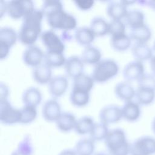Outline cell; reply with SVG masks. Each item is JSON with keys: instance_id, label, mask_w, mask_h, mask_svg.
Listing matches in <instances>:
<instances>
[{"instance_id": "obj_2", "label": "cell", "mask_w": 155, "mask_h": 155, "mask_svg": "<svg viewBox=\"0 0 155 155\" xmlns=\"http://www.w3.org/2000/svg\"><path fill=\"white\" fill-rule=\"evenodd\" d=\"M44 15L42 10L35 9L23 19L18 39L20 42L28 46L33 45L41 35L42 21Z\"/></svg>"}, {"instance_id": "obj_34", "label": "cell", "mask_w": 155, "mask_h": 155, "mask_svg": "<svg viewBox=\"0 0 155 155\" xmlns=\"http://www.w3.org/2000/svg\"><path fill=\"white\" fill-rule=\"evenodd\" d=\"M70 99L71 104L78 107H82L88 104L90 101V93L72 89Z\"/></svg>"}, {"instance_id": "obj_7", "label": "cell", "mask_w": 155, "mask_h": 155, "mask_svg": "<svg viewBox=\"0 0 155 155\" xmlns=\"http://www.w3.org/2000/svg\"><path fill=\"white\" fill-rule=\"evenodd\" d=\"M0 120L5 125L21 123V109L13 107L8 100L0 101Z\"/></svg>"}, {"instance_id": "obj_43", "label": "cell", "mask_w": 155, "mask_h": 155, "mask_svg": "<svg viewBox=\"0 0 155 155\" xmlns=\"http://www.w3.org/2000/svg\"><path fill=\"white\" fill-rule=\"evenodd\" d=\"M5 13H7V2L3 1L0 2V17L2 18Z\"/></svg>"}, {"instance_id": "obj_36", "label": "cell", "mask_w": 155, "mask_h": 155, "mask_svg": "<svg viewBox=\"0 0 155 155\" xmlns=\"http://www.w3.org/2000/svg\"><path fill=\"white\" fill-rule=\"evenodd\" d=\"M33 153V147L31 140L26 137L21 140L16 150H15L11 155H32Z\"/></svg>"}, {"instance_id": "obj_26", "label": "cell", "mask_w": 155, "mask_h": 155, "mask_svg": "<svg viewBox=\"0 0 155 155\" xmlns=\"http://www.w3.org/2000/svg\"><path fill=\"white\" fill-rule=\"evenodd\" d=\"M74 150L77 155H94L95 142L90 137L82 138L76 142Z\"/></svg>"}, {"instance_id": "obj_41", "label": "cell", "mask_w": 155, "mask_h": 155, "mask_svg": "<svg viewBox=\"0 0 155 155\" xmlns=\"http://www.w3.org/2000/svg\"><path fill=\"white\" fill-rule=\"evenodd\" d=\"M8 95V87L5 84L1 82L0 85V101H7Z\"/></svg>"}, {"instance_id": "obj_35", "label": "cell", "mask_w": 155, "mask_h": 155, "mask_svg": "<svg viewBox=\"0 0 155 155\" xmlns=\"http://www.w3.org/2000/svg\"><path fill=\"white\" fill-rule=\"evenodd\" d=\"M109 130L108 125L102 123H95L91 133H90V137L94 142H100L105 139Z\"/></svg>"}, {"instance_id": "obj_23", "label": "cell", "mask_w": 155, "mask_h": 155, "mask_svg": "<svg viewBox=\"0 0 155 155\" xmlns=\"http://www.w3.org/2000/svg\"><path fill=\"white\" fill-rule=\"evenodd\" d=\"M22 99L24 105L36 107L42 101V94L38 88L31 87L24 91Z\"/></svg>"}, {"instance_id": "obj_5", "label": "cell", "mask_w": 155, "mask_h": 155, "mask_svg": "<svg viewBox=\"0 0 155 155\" xmlns=\"http://www.w3.org/2000/svg\"><path fill=\"white\" fill-rule=\"evenodd\" d=\"M35 10L31 1H11L7 2V13L13 19L24 18Z\"/></svg>"}, {"instance_id": "obj_14", "label": "cell", "mask_w": 155, "mask_h": 155, "mask_svg": "<svg viewBox=\"0 0 155 155\" xmlns=\"http://www.w3.org/2000/svg\"><path fill=\"white\" fill-rule=\"evenodd\" d=\"M68 87V81L67 77L58 75L52 78L48 83L49 92L53 97H59L66 92Z\"/></svg>"}, {"instance_id": "obj_46", "label": "cell", "mask_w": 155, "mask_h": 155, "mask_svg": "<svg viewBox=\"0 0 155 155\" xmlns=\"http://www.w3.org/2000/svg\"><path fill=\"white\" fill-rule=\"evenodd\" d=\"M94 155H111L108 151H98L96 153H94Z\"/></svg>"}, {"instance_id": "obj_42", "label": "cell", "mask_w": 155, "mask_h": 155, "mask_svg": "<svg viewBox=\"0 0 155 155\" xmlns=\"http://www.w3.org/2000/svg\"><path fill=\"white\" fill-rule=\"evenodd\" d=\"M58 155H77V154L74 149L67 148V149H64L62 150L58 154Z\"/></svg>"}, {"instance_id": "obj_18", "label": "cell", "mask_w": 155, "mask_h": 155, "mask_svg": "<svg viewBox=\"0 0 155 155\" xmlns=\"http://www.w3.org/2000/svg\"><path fill=\"white\" fill-rule=\"evenodd\" d=\"M77 119L75 116L69 112H63L61 113L56 125L59 130L63 133H68L74 130Z\"/></svg>"}, {"instance_id": "obj_4", "label": "cell", "mask_w": 155, "mask_h": 155, "mask_svg": "<svg viewBox=\"0 0 155 155\" xmlns=\"http://www.w3.org/2000/svg\"><path fill=\"white\" fill-rule=\"evenodd\" d=\"M119 70V65L114 60L102 59L94 65L91 76L96 82L104 83L116 76Z\"/></svg>"}, {"instance_id": "obj_45", "label": "cell", "mask_w": 155, "mask_h": 155, "mask_svg": "<svg viewBox=\"0 0 155 155\" xmlns=\"http://www.w3.org/2000/svg\"><path fill=\"white\" fill-rule=\"evenodd\" d=\"M146 4H147V5L148 7H150L152 10L155 11V1H154V0L148 1H147Z\"/></svg>"}, {"instance_id": "obj_39", "label": "cell", "mask_w": 155, "mask_h": 155, "mask_svg": "<svg viewBox=\"0 0 155 155\" xmlns=\"http://www.w3.org/2000/svg\"><path fill=\"white\" fill-rule=\"evenodd\" d=\"M138 87L155 90V76L153 74L145 73L138 81Z\"/></svg>"}, {"instance_id": "obj_44", "label": "cell", "mask_w": 155, "mask_h": 155, "mask_svg": "<svg viewBox=\"0 0 155 155\" xmlns=\"http://www.w3.org/2000/svg\"><path fill=\"white\" fill-rule=\"evenodd\" d=\"M150 65L152 74L155 76V55H154L150 60Z\"/></svg>"}, {"instance_id": "obj_24", "label": "cell", "mask_w": 155, "mask_h": 155, "mask_svg": "<svg viewBox=\"0 0 155 155\" xmlns=\"http://www.w3.org/2000/svg\"><path fill=\"white\" fill-rule=\"evenodd\" d=\"M81 58L84 64L95 65L101 61L102 53L97 47L88 45L84 49Z\"/></svg>"}, {"instance_id": "obj_33", "label": "cell", "mask_w": 155, "mask_h": 155, "mask_svg": "<svg viewBox=\"0 0 155 155\" xmlns=\"http://www.w3.org/2000/svg\"><path fill=\"white\" fill-rule=\"evenodd\" d=\"M132 40L130 36L124 34L116 36L111 37V45L113 49L116 51H125L131 46Z\"/></svg>"}, {"instance_id": "obj_25", "label": "cell", "mask_w": 155, "mask_h": 155, "mask_svg": "<svg viewBox=\"0 0 155 155\" xmlns=\"http://www.w3.org/2000/svg\"><path fill=\"white\" fill-rule=\"evenodd\" d=\"M151 30L145 24L143 26L131 29L129 36L134 43H147L151 37Z\"/></svg>"}, {"instance_id": "obj_6", "label": "cell", "mask_w": 155, "mask_h": 155, "mask_svg": "<svg viewBox=\"0 0 155 155\" xmlns=\"http://www.w3.org/2000/svg\"><path fill=\"white\" fill-rule=\"evenodd\" d=\"M155 138L144 136L130 143V155H154Z\"/></svg>"}, {"instance_id": "obj_40", "label": "cell", "mask_w": 155, "mask_h": 155, "mask_svg": "<svg viewBox=\"0 0 155 155\" xmlns=\"http://www.w3.org/2000/svg\"><path fill=\"white\" fill-rule=\"evenodd\" d=\"M74 2L81 10H88L93 7L94 4V2L91 0H76Z\"/></svg>"}, {"instance_id": "obj_31", "label": "cell", "mask_w": 155, "mask_h": 155, "mask_svg": "<svg viewBox=\"0 0 155 155\" xmlns=\"http://www.w3.org/2000/svg\"><path fill=\"white\" fill-rule=\"evenodd\" d=\"M90 28L95 36H104L108 34L109 22L101 17H96L91 19Z\"/></svg>"}, {"instance_id": "obj_11", "label": "cell", "mask_w": 155, "mask_h": 155, "mask_svg": "<svg viewBox=\"0 0 155 155\" xmlns=\"http://www.w3.org/2000/svg\"><path fill=\"white\" fill-rule=\"evenodd\" d=\"M144 65L142 62L134 60L128 63L123 70V76L126 81H138L145 74Z\"/></svg>"}, {"instance_id": "obj_10", "label": "cell", "mask_w": 155, "mask_h": 155, "mask_svg": "<svg viewBox=\"0 0 155 155\" xmlns=\"http://www.w3.org/2000/svg\"><path fill=\"white\" fill-rule=\"evenodd\" d=\"M44 53L38 47L32 45L28 46L24 50L22 59L24 64L31 67H36L42 63Z\"/></svg>"}, {"instance_id": "obj_28", "label": "cell", "mask_w": 155, "mask_h": 155, "mask_svg": "<svg viewBox=\"0 0 155 155\" xmlns=\"http://www.w3.org/2000/svg\"><path fill=\"white\" fill-rule=\"evenodd\" d=\"M66 60L64 53L47 51L44 53V62L51 68L64 66Z\"/></svg>"}, {"instance_id": "obj_37", "label": "cell", "mask_w": 155, "mask_h": 155, "mask_svg": "<svg viewBox=\"0 0 155 155\" xmlns=\"http://www.w3.org/2000/svg\"><path fill=\"white\" fill-rule=\"evenodd\" d=\"M21 124H28L34 121L37 116L36 107L24 105L21 108Z\"/></svg>"}, {"instance_id": "obj_12", "label": "cell", "mask_w": 155, "mask_h": 155, "mask_svg": "<svg viewBox=\"0 0 155 155\" xmlns=\"http://www.w3.org/2000/svg\"><path fill=\"white\" fill-rule=\"evenodd\" d=\"M61 113L60 104L55 99L47 100L42 106V114L43 118L47 122H56Z\"/></svg>"}, {"instance_id": "obj_19", "label": "cell", "mask_w": 155, "mask_h": 155, "mask_svg": "<svg viewBox=\"0 0 155 155\" xmlns=\"http://www.w3.org/2000/svg\"><path fill=\"white\" fill-rule=\"evenodd\" d=\"M131 53L135 60L142 62L150 60L153 56L152 49L147 43H134L131 47Z\"/></svg>"}, {"instance_id": "obj_21", "label": "cell", "mask_w": 155, "mask_h": 155, "mask_svg": "<svg viewBox=\"0 0 155 155\" xmlns=\"http://www.w3.org/2000/svg\"><path fill=\"white\" fill-rule=\"evenodd\" d=\"M95 35L90 27H81L78 28L74 33V38L76 42L83 46L91 45L94 41Z\"/></svg>"}, {"instance_id": "obj_3", "label": "cell", "mask_w": 155, "mask_h": 155, "mask_svg": "<svg viewBox=\"0 0 155 155\" xmlns=\"http://www.w3.org/2000/svg\"><path fill=\"white\" fill-rule=\"evenodd\" d=\"M104 142L107 151L111 155H130V143L122 129L110 130Z\"/></svg>"}, {"instance_id": "obj_48", "label": "cell", "mask_w": 155, "mask_h": 155, "mask_svg": "<svg viewBox=\"0 0 155 155\" xmlns=\"http://www.w3.org/2000/svg\"><path fill=\"white\" fill-rule=\"evenodd\" d=\"M153 49H154V50L155 51V41H154V43H153Z\"/></svg>"}, {"instance_id": "obj_22", "label": "cell", "mask_w": 155, "mask_h": 155, "mask_svg": "<svg viewBox=\"0 0 155 155\" xmlns=\"http://www.w3.org/2000/svg\"><path fill=\"white\" fill-rule=\"evenodd\" d=\"M95 81L91 76L82 73L73 79L72 89L90 93Z\"/></svg>"}, {"instance_id": "obj_1", "label": "cell", "mask_w": 155, "mask_h": 155, "mask_svg": "<svg viewBox=\"0 0 155 155\" xmlns=\"http://www.w3.org/2000/svg\"><path fill=\"white\" fill-rule=\"evenodd\" d=\"M41 10L48 25L53 29L68 31L76 27V19L64 10L59 1H44Z\"/></svg>"}, {"instance_id": "obj_27", "label": "cell", "mask_w": 155, "mask_h": 155, "mask_svg": "<svg viewBox=\"0 0 155 155\" xmlns=\"http://www.w3.org/2000/svg\"><path fill=\"white\" fill-rule=\"evenodd\" d=\"M127 24L131 29L136 28L145 25V15L140 10H131L128 11L125 16Z\"/></svg>"}, {"instance_id": "obj_29", "label": "cell", "mask_w": 155, "mask_h": 155, "mask_svg": "<svg viewBox=\"0 0 155 155\" xmlns=\"http://www.w3.org/2000/svg\"><path fill=\"white\" fill-rule=\"evenodd\" d=\"M18 39V34L16 31L8 27H2L0 29V45H3L10 48L13 47Z\"/></svg>"}, {"instance_id": "obj_20", "label": "cell", "mask_w": 155, "mask_h": 155, "mask_svg": "<svg viewBox=\"0 0 155 155\" xmlns=\"http://www.w3.org/2000/svg\"><path fill=\"white\" fill-rule=\"evenodd\" d=\"M128 11L127 6L122 1L111 2L107 7V15L111 19L122 20L125 18Z\"/></svg>"}, {"instance_id": "obj_38", "label": "cell", "mask_w": 155, "mask_h": 155, "mask_svg": "<svg viewBox=\"0 0 155 155\" xmlns=\"http://www.w3.org/2000/svg\"><path fill=\"white\" fill-rule=\"evenodd\" d=\"M108 34L111 37L126 34L125 24L122 20L111 19L109 22Z\"/></svg>"}, {"instance_id": "obj_17", "label": "cell", "mask_w": 155, "mask_h": 155, "mask_svg": "<svg viewBox=\"0 0 155 155\" xmlns=\"http://www.w3.org/2000/svg\"><path fill=\"white\" fill-rule=\"evenodd\" d=\"M32 74L34 80L41 85L48 84L53 78L51 68L44 62L35 67Z\"/></svg>"}, {"instance_id": "obj_47", "label": "cell", "mask_w": 155, "mask_h": 155, "mask_svg": "<svg viewBox=\"0 0 155 155\" xmlns=\"http://www.w3.org/2000/svg\"><path fill=\"white\" fill-rule=\"evenodd\" d=\"M151 128H152V130H153V133H154V134H155V117H154V119L153 120Z\"/></svg>"}, {"instance_id": "obj_16", "label": "cell", "mask_w": 155, "mask_h": 155, "mask_svg": "<svg viewBox=\"0 0 155 155\" xmlns=\"http://www.w3.org/2000/svg\"><path fill=\"white\" fill-rule=\"evenodd\" d=\"M114 93L119 99L125 102L133 100L136 95V90L129 82H120L116 85Z\"/></svg>"}, {"instance_id": "obj_15", "label": "cell", "mask_w": 155, "mask_h": 155, "mask_svg": "<svg viewBox=\"0 0 155 155\" xmlns=\"http://www.w3.org/2000/svg\"><path fill=\"white\" fill-rule=\"evenodd\" d=\"M122 109V118L128 122H133L139 119L141 114L140 104L133 100L125 102Z\"/></svg>"}, {"instance_id": "obj_30", "label": "cell", "mask_w": 155, "mask_h": 155, "mask_svg": "<svg viewBox=\"0 0 155 155\" xmlns=\"http://www.w3.org/2000/svg\"><path fill=\"white\" fill-rule=\"evenodd\" d=\"M135 97L137 102L140 105H150L154 100L155 90L137 87V88L136 90Z\"/></svg>"}, {"instance_id": "obj_9", "label": "cell", "mask_w": 155, "mask_h": 155, "mask_svg": "<svg viewBox=\"0 0 155 155\" xmlns=\"http://www.w3.org/2000/svg\"><path fill=\"white\" fill-rule=\"evenodd\" d=\"M122 118V109L116 105H107L103 107L99 112L101 122L107 125L117 123Z\"/></svg>"}, {"instance_id": "obj_13", "label": "cell", "mask_w": 155, "mask_h": 155, "mask_svg": "<svg viewBox=\"0 0 155 155\" xmlns=\"http://www.w3.org/2000/svg\"><path fill=\"white\" fill-rule=\"evenodd\" d=\"M84 63L81 57L71 56L67 59L64 68L67 76L73 79L84 73Z\"/></svg>"}, {"instance_id": "obj_8", "label": "cell", "mask_w": 155, "mask_h": 155, "mask_svg": "<svg viewBox=\"0 0 155 155\" xmlns=\"http://www.w3.org/2000/svg\"><path fill=\"white\" fill-rule=\"evenodd\" d=\"M42 44L47 51L64 53L65 45L59 36L52 30L44 31L41 35Z\"/></svg>"}, {"instance_id": "obj_32", "label": "cell", "mask_w": 155, "mask_h": 155, "mask_svg": "<svg viewBox=\"0 0 155 155\" xmlns=\"http://www.w3.org/2000/svg\"><path fill=\"white\" fill-rule=\"evenodd\" d=\"M94 124L95 122L92 117L90 116H84L77 120L74 130L79 135L90 134Z\"/></svg>"}]
</instances>
